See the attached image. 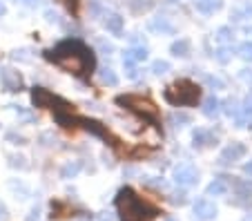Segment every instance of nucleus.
Instances as JSON below:
<instances>
[{
	"label": "nucleus",
	"mask_w": 252,
	"mask_h": 221,
	"mask_svg": "<svg viewBox=\"0 0 252 221\" xmlns=\"http://www.w3.org/2000/svg\"><path fill=\"white\" fill-rule=\"evenodd\" d=\"M45 58H47L49 63H56L58 67H63L65 72L76 74V76H87V74H92V69H94V65H96L94 54L78 38H67V40H63V43H58L54 49L45 52Z\"/></svg>",
	"instance_id": "f257e3e1"
},
{
	"label": "nucleus",
	"mask_w": 252,
	"mask_h": 221,
	"mask_svg": "<svg viewBox=\"0 0 252 221\" xmlns=\"http://www.w3.org/2000/svg\"><path fill=\"white\" fill-rule=\"evenodd\" d=\"M203 83H205L208 87H212V90H214V87H217V90H223V85H225L221 78L212 76V74H203Z\"/></svg>",
	"instance_id": "bb28decb"
},
{
	"label": "nucleus",
	"mask_w": 252,
	"mask_h": 221,
	"mask_svg": "<svg viewBox=\"0 0 252 221\" xmlns=\"http://www.w3.org/2000/svg\"><path fill=\"white\" fill-rule=\"evenodd\" d=\"M0 83H2V87H5L7 92H20L23 85H25L23 74L16 72L14 67H2L0 69Z\"/></svg>",
	"instance_id": "423d86ee"
},
{
	"label": "nucleus",
	"mask_w": 252,
	"mask_h": 221,
	"mask_svg": "<svg viewBox=\"0 0 252 221\" xmlns=\"http://www.w3.org/2000/svg\"><path fill=\"white\" fill-rule=\"evenodd\" d=\"M9 56H11V61H16V63H29V61H32V49H29V47L14 49Z\"/></svg>",
	"instance_id": "4be33fe9"
},
{
	"label": "nucleus",
	"mask_w": 252,
	"mask_h": 221,
	"mask_svg": "<svg viewBox=\"0 0 252 221\" xmlns=\"http://www.w3.org/2000/svg\"><path fill=\"white\" fill-rule=\"evenodd\" d=\"M5 11H7V7H5V5H2V2H0V16L5 14Z\"/></svg>",
	"instance_id": "37998d69"
},
{
	"label": "nucleus",
	"mask_w": 252,
	"mask_h": 221,
	"mask_svg": "<svg viewBox=\"0 0 252 221\" xmlns=\"http://www.w3.org/2000/svg\"><path fill=\"white\" fill-rule=\"evenodd\" d=\"M243 107H246V112H250V114H252V90H250V94L246 96V103H243Z\"/></svg>",
	"instance_id": "4c0bfd02"
},
{
	"label": "nucleus",
	"mask_w": 252,
	"mask_h": 221,
	"mask_svg": "<svg viewBox=\"0 0 252 221\" xmlns=\"http://www.w3.org/2000/svg\"><path fill=\"white\" fill-rule=\"evenodd\" d=\"M243 221H252V212H250V215H248V217H246V219H243Z\"/></svg>",
	"instance_id": "c03bdc74"
},
{
	"label": "nucleus",
	"mask_w": 252,
	"mask_h": 221,
	"mask_svg": "<svg viewBox=\"0 0 252 221\" xmlns=\"http://www.w3.org/2000/svg\"><path fill=\"white\" fill-rule=\"evenodd\" d=\"M116 103L125 105L127 110L136 112V114H141L143 119L152 121V123L158 121V110L150 98H143V96H138V94H123V96H116Z\"/></svg>",
	"instance_id": "20e7f679"
},
{
	"label": "nucleus",
	"mask_w": 252,
	"mask_h": 221,
	"mask_svg": "<svg viewBox=\"0 0 252 221\" xmlns=\"http://www.w3.org/2000/svg\"><path fill=\"white\" fill-rule=\"evenodd\" d=\"M16 2H23V5H27V7H38L40 5V0H16Z\"/></svg>",
	"instance_id": "58836bf2"
},
{
	"label": "nucleus",
	"mask_w": 252,
	"mask_h": 221,
	"mask_svg": "<svg viewBox=\"0 0 252 221\" xmlns=\"http://www.w3.org/2000/svg\"><path fill=\"white\" fill-rule=\"evenodd\" d=\"M148 47L145 45H138V47H129L127 52L123 54V63H127V65H134V63H143L145 58H148Z\"/></svg>",
	"instance_id": "9b49d317"
},
{
	"label": "nucleus",
	"mask_w": 252,
	"mask_h": 221,
	"mask_svg": "<svg viewBox=\"0 0 252 221\" xmlns=\"http://www.w3.org/2000/svg\"><path fill=\"white\" fill-rule=\"evenodd\" d=\"M150 29L157 32V34H174V25H172L170 18H165V16H157V18L150 23Z\"/></svg>",
	"instance_id": "4468645a"
},
{
	"label": "nucleus",
	"mask_w": 252,
	"mask_h": 221,
	"mask_svg": "<svg viewBox=\"0 0 252 221\" xmlns=\"http://www.w3.org/2000/svg\"><path fill=\"white\" fill-rule=\"evenodd\" d=\"M201 98V90L188 78H181L176 81L174 85L165 87V101L172 103V105H194Z\"/></svg>",
	"instance_id": "7ed1b4c3"
},
{
	"label": "nucleus",
	"mask_w": 252,
	"mask_h": 221,
	"mask_svg": "<svg viewBox=\"0 0 252 221\" xmlns=\"http://www.w3.org/2000/svg\"><path fill=\"white\" fill-rule=\"evenodd\" d=\"M194 7L201 14H214L223 7V0H194Z\"/></svg>",
	"instance_id": "2eb2a0df"
},
{
	"label": "nucleus",
	"mask_w": 252,
	"mask_h": 221,
	"mask_svg": "<svg viewBox=\"0 0 252 221\" xmlns=\"http://www.w3.org/2000/svg\"><path fill=\"white\" fill-rule=\"evenodd\" d=\"M98 49L105 54V56L114 54V45H112V43H105V40H98Z\"/></svg>",
	"instance_id": "f704fd0d"
},
{
	"label": "nucleus",
	"mask_w": 252,
	"mask_h": 221,
	"mask_svg": "<svg viewBox=\"0 0 252 221\" xmlns=\"http://www.w3.org/2000/svg\"><path fill=\"white\" fill-rule=\"evenodd\" d=\"M230 190V179L228 177H219L214 179L212 183H210L208 188H205V192H208V197H221V194H225Z\"/></svg>",
	"instance_id": "f8f14e48"
},
{
	"label": "nucleus",
	"mask_w": 252,
	"mask_h": 221,
	"mask_svg": "<svg viewBox=\"0 0 252 221\" xmlns=\"http://www.w3.org/2000/svg\"><path fill=\"white\" fill-rule=\"evenodd\" d=\"M38 143L45 145V148H49V145L56 143V136H54V132H43V134L38 136Z\"/></svg>",
	"instance_id": "2f4dec72"
},
{
	"label": "nucleus",
	"mask_w": 252,
	"mask_h": 221,
	"mask_svg": "<svg viewBox=\"0 0 252 221\" xmlns=\"http://www.w3.org/2000/svg\"><path fill=\"white\" fill-rule=\"evenodd\" d=\"M239 56L243 58V61H252V43L248 40V43L239 45Z\"/></svg>",
	"instance_id": "7c9ffc66"
},
{
	"label": "nucleus",
	"mask_w": 252,
	"mask_h": 221,
	"mask_svg": "<svg viewBox=\"0 0 252 221\" xmlns=\"http://www.w3.org/2000/svg\"><path fill=\"white\" fill-rule=\"evenodd\" d=\"M78 123H83L85 125V130H90L92 134H96V136H100V139H107V130H105L103 125L98 123V121H90V119H78Z\"/></svg>",
	"instance_id": "a211bd4d"
},
{
	"label": "nucleus",
	"mask_w": 252,
	"mask_h": 221,
	"mask_svg": "<svg viewBox=\"0 0 252 221\" xmlns=\"http://www.w3.org/2000/svg\"><path fill=\"white\" fill-rule=\"evenodd\" d=\"M90 11H92V14H94V16H100V14H107V11H105L103 9V5H100V2H96V0H92V2H90Z\"/></svg>",
	"instance_id": "72a5a7b5"
},
{
	"label": "nucleus",
	"mask_w": 252,
	"mask_h": 221,
	"mask_svg": "<svg viewBox=\"0 0 252 221\" xmlns=\"http://www.w3.org/2000/svg\"><path fill=\"white\" fill-rule=\"evenodd\" d=\"M45 20L47 23H58V14L54 9H45Z\"/></svg>",
	"instance_id": "e433bc0d"
},
{
	"label": "nucleus",
	"mask_w": 252,
	"mask_h": 221,
	"mask_svg": "<svg viewBox=\"0 0 252 221\" xmlns=\"http://www.w3.org/2000/svg\"><path fill=\"white\" fill-rule=\"evenodd\" d=\"M123 16L121 14H105L103 16V25H105V29L110 32V34H114V36H119V34H123Z\"/></svg>",
	"instance_id": "9d476101"
},
{
	"label": "nucleus",
	"mask_w": 252,
	"mask_h": 221,
	"mask_svg": "<svg viewBox=\"0 0 252 221\" xmlns=\"http://www.w3.org/2000/svg\"><path fill=\"white\" fill-rule=\"evenodd\" d=\"M9 165H11V168L25 170V168H27V159H25V157H20V154H9Z\"/></svg>",
	"instance_id": "cd10ccee"
},
{
	"label": "nucleus",
	"mask_w": 252,
	"mask_h": 221,
	"mask_svg": "<svg viewBox=\"0 0 252 221\" xmlns=\"http://www.w3.org/2000/svg\"><path fill=\"white\" fill-rule=\"evenodd\" d=\"M217 206H214L210 199H199V201L194 203V217L196 219H201V221H210V219H214L217 217Z\"/></svg>",
	"instance_id": "1a4fd4ad"
},
{
	"label": "nucleus",
	"mask_w": 252,
	"mask_h": 221,
	"mask_svg": "<svg viewBox=\"0 0 252 221\" xmlns=\"http://www.w3.org/2000/svg\"><path fill=\"white\" fill-rule=\"evenodd\" d=\"M232 29L230 27H219L217 29V34H214V38H217V43H221V45H228L230 40H232Z\"/></svg>",
	"instance_id": "b1692460"
},
{
	"label": "nucleus",
	"mask_w": 252,
	"mask_h": 221,
	"mask_svg": "<svg viewBox=\"0 0 252 221\" xmlns=\"http://www.w3.org/2000/svg\"><path fill=\"white\" fill-rule=\"evenodd\" d=\"M214 58H217L221 65L230 63V58H232V47H230V45H221V47L214 52Z\"/></svg>",
	"instance_id": "5701e85b"
},
{
	"label": "nucleus",
	"mask_w": 252,
	"mask_h": 221,
	"mask_svg": "<svg viewBox=\"0 0 252 221\" xmlns=\"http://www.w3.org/2000/svg\"><path fill=\"white\" fill-rule=\"evenodd\" d=\"M0 219H7V208L0 203Z\"/></svg>",
	"instance_id": "79ce46f5"
},
{
	"label": "nucleus",
	"mask_w": 252,
	"mask_h": 221,
	"mask_svg": "<svg viewBox=\"0 0 252 221\" xmlns=\"http://www.w3.org/2000/svg\"><path fill=\"white\" fill-rule=\"evenodd\" d=\"M167 121H170L174 127H186V125L192 123V114H188V112H172V114L167 116Z\"/></svg>",
	"instance_id": "aec40b11"
},
{
	"label": "nucleus",
	"mask_w": 252,
	"mask_h": 221,
	"mask_svg": "<svg viewBox=\"0 0 252 221\" xmlns=\"http://www.w3.org/2000/svg\"><path fill=\"white\" fill-rule=\"evenodd\" d=\"M170 52L174 54V56H181V58H186V56H190V52H192V43L188 38H181V40H174V43L170 45Z\"/></svg>",
	"instance_id": "f3484780"
},
{
	"label": "nucleus",
	"mask_w": 252,
	"mask_h": 221,
	"mask_svg": "<svg viewBox=\"0 0 252 221\" xmlns=\"http://www.w3.org/2000/svg\"><path fill=\"white\" fill-rule=\"evenodd\" d=\"M170 201L174 203V206H183V203H188V194L186 192H174V194H170Z\"/></svg>",
	"instance_id": "473e14b6"
},
{
	"label": "nucleus",
	"mask_w": 252,
	"mask_h": 221,
	"mask_svg": "<svg viewBox=\"0 0 252 221\" xmlns=\"http://www.w3.org/2000/svg\"><path fill=\"white\" fill-rule=\"evenodd\" d=\"M192 141H194V148L203 150V148H212V145H217L219 136L214 134L212 130H205V127H199V130H194V134H192Z\"/></svg>",
	"instance_id": "6e6552de"
},
{
	"label": "nucleus",
	"mask_w": 252,
	"mask_h": 221,
	"mask_svg": "<svg viewBox=\"0 0 252 221\" xmlns=\"http://www.w3.org/2000/svg\"><path fill=\"white\" fill-rule=\"evenodd\" d=\"M100 81L105 83V85H119V76H116V72L112 67H103L100 69Z\"/></svg>",
	"instance_id": "412c9836"
},
{
	"label": "nucleus",
	"mask_w": 252,
	"mask_h": 221,
	"mask_svg": "<svg viewBox=\"0 0 252 221\" xmlns=\"http://www.w3.org/2000/svg\"><path fill=\"white\" fill-rule=\"evenodd\" d=\"M5 139L9 141V143H14V145H27V139H25L23 134H18V132H7Z\"/></svg>",
	"instance_id": "c85d7f7f"
},
{
	"label": "nucleus",
	"mask_w": 252,
	"mask_h": 221,
	"mask_svg": "<svg viewBox=\"0 0 252 221\" xmlns=\"http://www.w3.org/2000/svg\"><path fill=\"white\" fill-rule=\"evenodd\" d=\"M83 170V161H67L61 168V179H74Z\"/></svg>",
	"instance_id": "6ab92c4d"
},
{
	"label": "nucleus",
	"mask_w": 252,
	"mask_h": 221,
	"mask_svg": "<svg viewBox=\"0 0 252 221\" xmlns=\"http://www.w3.org/2000/svg\"><path fill=\"white\" fill-rule=\"evenodd\" d=\"M223 112L228 116H239V105H237V101H234V98H228V101L223 103Z\"/></svg>",
	"instance_id": "c756f323"
},
{
	"label": "nucleus",
	"mask_w": 252,
	"mask_h": 221,
	"mask_svg": "<svg viewBox=\"0 0 252 221\" xmlns=\"http://www.w3.org/2000/svg\"><path fill=\"white\" fill-rule=\"evenodd\" d=\"M67 7H69V9H74V11H76V7H78V0H67Z\"/></svg>",
	"instance_id": "a19ab883"
},
{
	"label": "nucleus",
	"mask_w": 252,
	"mask_h": 221,
	"mask_svg": "<svg viewBox=\"0 0 252 221\" xmlns=\"http://www.w3.org/2000/svg\"><path fill=\"white\" fill-rule=\"evenodd\" d=\"M170 69H172V65L167 61H161V58H158V61L152 63V74H157V76H163V74H167Z\"/></svg>",
	"instance_id": "a878e982"
},
{
	"label": "nucleus",
	"mask_w": 252,
	"mask_h": 221,
	"mask_svg": "<svg viewBox=\"0 0 252 221\" xmlns=\"http://www.w3.org/2000/svg\"><path fill=\"white\" fill-rule=\"evenodd\" d=\"M121 221H150L158 215L157 208H152L148 201H143L132 188H123L116 197Z\"/></svg>",
	"instance_id": "f03ea898"
},
{
	"label": "nucleus",
	"mask_w": 252,
	"mask_h": 221,
	"mask_svg": "<svg viewBox=\"0 0 252 221\" xmlns=\"http://www.w3.org/2000/svg\"><path fill=\"white\" fill-rule=\"evenodd\" d=\"M172 179H174L176 186L190 188V186H194V183L199 181V172H196L194 165L181 163V165H176V168H174V172H172Z\"/></svg>",
	"instance_id": "39448f33"
},
{
	"label": "nucleus",
	"mask_w": 252,
	"mask_h": 221,
	"mask_svg": "<svg viewBox=\"0 0 252 221\" xmlns=\"http://www.w3.org/2000/svg\"><path fill=\"white\" fill-rule=\"evenodd\" d=\"M125 76L134 81V78H138V69L134 67V65H127V63H125Z\"/></svg>",
	"instance_id": "c9c22d12"
},
{
	"label": "nucleus",
	"mask_w": 252,
	"mask_h": 221,
	"mask_svg": "<svg viewBox=\"0 0 252 221\" xmlns=\"http://www.w3.org/2000/svg\"><path fill=\"white\" fill-rule=\"evenodd\" d=\"M32 103L36 107H49L54 103V94H49L45 87H33L32 92Z\"/></svg>",
	"instance_id": "ddd939ff"
},
{
	"label": "nucleus",
	"mask_w": 252,
	"mask_h": 221,
	"mask_svg": "<svg viewBox=\"0 0 252 221\" xmlns=\"http://www.w3.org/2000/svg\"><path fill=\"white\" fill-rule=\"evenodd\" d=\"M246 145L243 143H230L228 148H223V152H221V157H219V163L221 165H230V163H234V161H239V159H243L246 157Z\"/></svg>",
	"instance_id": "0eeeda50"
},
{
	"label": "nucleus",
	"mask_w": 252,
	"mask_h": 221,
	"mask_svg": "<svg viewBox=\"0 0 252 221\" xmlns=\"http://www.w3.org/2000/svg\"><path fill=\"white\" fill-rule=\"evenodd\" d=\"M203 114L208 116V119H214V116L221 114V101L214 96V94L203 101Z\"/></svg>",
	"instance_id": "dca6fc26"
},
{
	"label": "nucleus",
	"mask_w": 252,
	"mask_h": 221,
	"mask_svg": "<svg viewBox=\"0 0 252 221\" xmlns=\"http://www.w3.org/2000/svg\"><path fill=\"white\" fill-rule=\"evenodd\" d=\"M152 7V0H129V9L134 14H141V11H148Z\"/></svg>",
	"instance_id": "393cba45"
},
{
	"label": "nucleus",
	"mask_w": 252,
	"mask_h": 221,
	"mask_svg": "<svg viewBox=\"0 0 252 221\" xmlns=\"http://www.w3.org/2000/svg\"><path fill=\"white\" fill-rule=\"evenodd\" d=\"M243 172H246V174H248V177H252V159H250V161H248V163H246V165H243Z\"/></svg>",
	"instance_id": "ea45409f"
}]
</instances>
